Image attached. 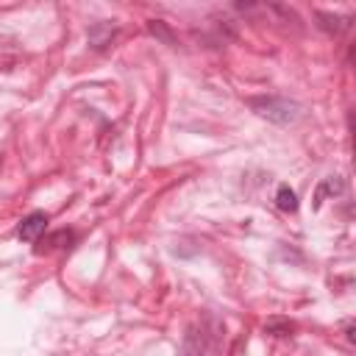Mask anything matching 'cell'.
<instances>
[{
    "instance_id": "obj_1",
    "label": "cell",
    "mask_w": 356,
    "mask_h": 356,
    "mask_svg": "<svg viewBox=\"0 0 356 356\" xmlns=\"http://www.w3.org/2000/svg\"><path fill=\"white\" fill-rule=\"evenodd\" d=\"M248 103L259 117H264L270 122H278V125H289V122H295L300 117V103H295L289 97L267 95V97H250Z\"/></svg>"
},
{
    "instance_id": "obj_2",
    "label": "cell",
    "mask_w": 356,
    "mask_h": 356,
    "mask_svg": "<svg viewBox=\"0 0 356 356\" xmlns=\"http://www.w3.org/2000/svg\"><path fill=\"white\" fill-rule=\"evenodd\" d=\"M44 228H47V214H44V211H31V214H25V217L19 220L17 236H19L22 242H36V239L44 234Z\"/></svg>"
},
{
    "instance_id": "obj_3",
    "label": "cell",
    "mask_w": 356,
    "mask_h": 356,
    "mask_svg": "<svg viewBox=\"0 0 356 356\" xmlns=\"http://www.w3.org/2000/svg\"><path fill=\"white\" fill-rule=\"evenodd\" d=\"M86 36H89V44L95 50H106L114 42V36H117V25H111V22H95L86 31Z\"/></svg>"
},
{
    "instance_id": "obj_4",
    "label": "cell",
    "mask_w": 356,
    "mask_h": 356,
    "mask_svg": "<svg viewBox=\"0 0 356 356\" xmlns=\"http://www.w3.org/2000/svg\"><path fill=\"white\" fill-rule=\"evenodd\" d=\"M75 239H78L75 231L61 228V231H53L50 236H44V239H42V248H36V250H39V253H42V250H64V248L70 250V248L75 245Z\"/></svg>"
},
{
    "instance_id": "obj_5",
    "label": "cell",
    "mask_w": 356,
    "mask_h": 356,
    "mask_svg": "<svg viewBox=\"0 0 356 356\" xmlns=\"http://www.w3.org/2000/svg\"><path fill=\"white\" fill-rule=\"evenodd\" d=\"M317 25L328 33H342L350 28V17H339V14H325V11H317Z\"/></svg>"
},
{
    "instance_id": "obj_6",
    "label": "cell",
    "mask_w": 356,
    "mask_h": 356,
    "mask_svg": "<svg viewBox=\"0 0 356 356\" xmlns=\"http://www.w3.org/2000/svg\"><path fill=\"white\" fill-rule=\"evenodd\" d=\"M275 206L281 211H298V195L295 189H289V184H281L275 192Z\"/></svg>"
},
{
    "instance_id": "obj_7",
    "label": "cell",
    "mask_w": 356,
    "mask_h": 356,
    "mask_svg": "<svg viewBox=\"0 0 356 356\" xmlns=\"http://www.w3.org/2000/svg\"><path fill=\"white\" fill-rule=\"evenodd\" d=\"M345 189V181L342 178H337V175H331V178H325L323 184H320V189H317V195H314V206H320V200L325 197V195H339Z\"/></svg>"
},
{
    "instance_id": "obj_8",
    "label": "cell",
    "mask_w": 356,
    "mask_h": 356,
    "mask_svg": "<svg viewBox=\"0 0 356 356\" xmlns=\"http://www.w3.org/2000/svg\"><path fill=\"white\" fill-rule=\"evenodd\" d=\"M147 31H150L153 36H159L161 42H167V44H175V36H172V31H170V28H167L161 19H150V22H147Z\"/></svg>"
},
{
    "instance_id": "obj_9",
    "label": "cell",
    "mask_w": 356,
    "mask_h": 356,
    "mask_svg": "<svg viewBox=\"0 0 356 356\" xmlns=\"http://www.w3.org/2000/svg\"><path fill=\"white\" fill-rule=\"evenodd\" d=\"M264 331H267V334H275V337H284V334L292 331V323H286V320H270V323L264 325Z\"/></svg>"
}]
</instances>
